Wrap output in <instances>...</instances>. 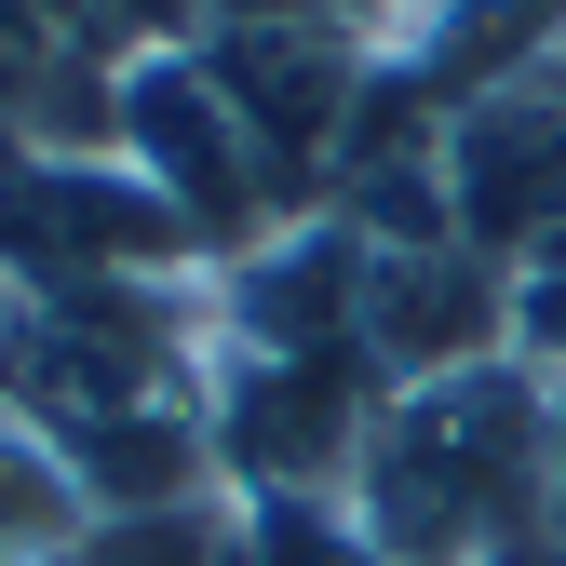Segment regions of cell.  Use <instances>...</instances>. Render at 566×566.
Returning <instances> with one entry per match:
<instances>
[{"label": "cell", "mask_w": 566, "mask_h": 566, "mask_svg": "<svg viewBox=\"0 0 566 566\" xmlns=\"http://www.w3.org/2000/svg\"><path fill=\"white\" fill-rule=\"evenodd\" d=\"M350 539L378 566H513L553 539V378L526 350L378 405L350 459Z\"/></svg>", "instance_id": "obj_1"}, {"label": "cell", "mask_w": 566, "mask_h": 566, "mask_svg": "<svg viewBox=\"0 0 566 566\" xmlns=\"http://www.w3.org/2000/svg\"><path fill=\"white\" fill-rule=\"evenodd\" d=\"M108 149L163 189V217L202 243V270H243L270 230H297V202H283V176L256 163V135L230 122V95H217V67H202V41H163V54L122 67Z\"/></svg>", "instance_id": "obj_2"}, {"label": "cell", "mask_w": 566, "mask_h": 566, "mask_svg": "<svg viewBox=\"0 0 566 566\" xmlns=\"http://www.w3.org/2000/svg\"><path fill=\"white\" fill-rule=\"evenodd\" d=\"M500 350H513V270L485 256V243H459V230L378 243L365 230V365H378V391L500 365Z\"/></svg>", "instance_id": "obj_3"}, {"label": "cell", "mask_w": 566, "mask_h": 566, "mask_svg": "<svg viewBox=\"0 0 566 566\" xmlns=\"http://www.w3.org/2000/svg\"><path fill=\"white\" fill-rule=\"evenodd\" d=\"M553 539H566V391H553Z\"/></svg>", "instance_id": "obj_4"}, {"label": "cell", "mask_w": 566, "mask_h": 566, "mask_svg": "<svg viewBox=\"0 0 566 566\" xmlns=\"http://www.w3.org/2000/svg\"><path fill=\"white\" fill-rule=\"evenodd\" d=\"M553 54H566V41H553Z\"/></svg>", "instance_id": "obj_5"}]
</instances>
